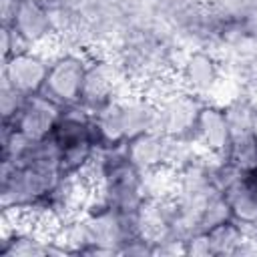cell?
Returning <instances> with one entry per match:
<instances>
[{"instance_id": "cell-1", "label": "cell", "mask_w": 257, "mask_h": 257, "mask_svg": "<svg viewBox=\"0 0 257 257\" xmlns=\"http://www.w3.org/2000/svg\"><path fill=\"white\" fill-rule=\"evenodd\" d=\"M48 68L44 66L40 56L32 54H14L6 64V84H10L16 92H32L40 84L46 82Z\"/></svg>"}]
</instances>
